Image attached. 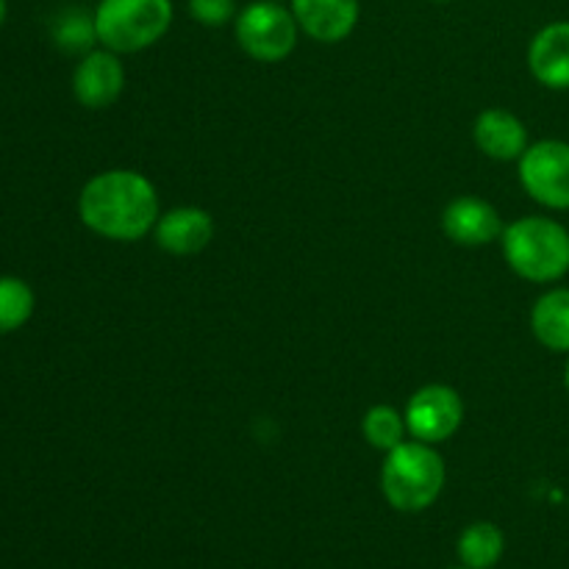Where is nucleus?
I'll return each mask as SVG.
<instances>
[{
	"instance_id": "16",
	"label": "nucleus",
	"mask_w": 569,
	"mask_h": 569,
	"mask_svg": "<svg viewBox=\"0 0 569 569\" xmlns=\"http://www.w3.org/2000/svg\"><path fill=\"white\" fill-rule=\"evenodd\" d=\"M406 431H409L406 417L398 409H392V406H372L365 415V422H361V433H365L367 445L383 450V453L398 448L403 442Z\"/></svg>"
},
{
	"instance_id": "23",
	"label": "nucleus",
	"mask_w": 569,
	"mask_h": 569,
	"mask_svg": "<svg viewBox=\"0 0 569 569\" xmlns=\"http://www.w3.org/2000/svg\"><path fill=\"white\" fill-rule=\"evenodd\" d=\"M276 3H281V0H276Z\"/></svg>"
},
{
	"instance_id": "11",
	"label": "nucleus",
	"mask_w": 569,
	"mask_h": 569,
	"mask_svg": "<svg viewBox=\"0 0 569 569\" xmlns=\"http://www.w3.org/2000/svg\"><path fill=\"white\" fill-rule=\"evenodd\" d=\"M292 14L317 42H342L359 22V0H292Z\"/></svg>"
},
{
	"instance_id": "2",
	"label": "nucleus",
	"mask_w": 569,
	"mask_h": 569,
	"mask_svg": "<svg viewBox=\"0 0 569 569\" xmlns=\"http://www.w3.org/2000/svg\"><path fill=\"white\" fill-rule=\"evenodd\" d=\"M500 242L509 267L526 281L550 283L569 272V231L550 217H520Z\"/></svg>"
},
{
	"instance_id": "3",
	"label": "nucleus",
	"mask_w": 569,
	"mask_h": 569,
	"mask_svg": "<svg viewBox=\"0 0 569 569\" xmlns=\"http://www.w3.org/2000/svg\"><path fill=\"white\" fill-rule=\"evenodd\" d=\"M445 478L448 470L442 456L433 450V445L415 439L389 450L381 470V489L392 509L422 511L437 503L445 489Z\"/></svg>"
},
{
	"instance_id": "15",
	"label": "nucleus",
	"mask_w": 569,
	"mask_h": 569,
	"mask_svg": "<svg viewBox=\"0 0 569 569\" xmlns=\"http://www.w3.org/2000/svg\"><path fill=\"white\" fill-rule=\"evenodd\" d=\"M459 559L467 569H492L506 550V537L495 522H472L459 537Z\"/></svg>"
},
{
	"instance_id": "4",
	"label": "nucleus",
	"mask_w": 569,
	"mask_h": 569,
	"mask_svg": "<svg viewBox=\"0 0 569 569\" xmlns=\"http://www.w3.org/2000/svg\"><path fill=\"white\" fill-rule=\"evenodd\" d=\"M172 26V0H100L94 9L98 42L111 53H139Z\"/></svg>"
},
{
	"instance_id": "9",
	"label": "nucleus",
	"mask_w": 569,
	"mask_h": 569,
	"mask_svg": "<svg viewBox=\"0 0 569 569\" xmlns=\"http://www.w3.org/2000/svg\"><path fill=\"white\" fill-rule=\"evenodd\" d=\"M442 231L465 248H481V244L495 242L503 237V220L498 209L476 194H461L450 200L442 214Z\"/></svg>"
},
{
	"instance_id": "21",
	"label": "nucleus",
	"mask_w": 569,
	"mask_h": 569,
	"mask_svg": "<svg viewBox=\"0 0 569 569\" xmlns=\"http://www.w3.org/2000/svg\"><path fill=\"white\" fill-rule=\"evenodd\" d=\"M565 387H567V392H569V361H567V370H565Z\"/></svg>"
},
{
	"instance_id": "10",
	"label": "nucleus",
	"mask_w": 569,
	"mask_h": 569,
	"mask_svg": "<svg viewBox=\"0 0 569 569\" xmlns=\"http://www.w3.org/2000/svg\"><path fill=\"white\" fill-rule=\"evenodd\" d=\"M156 242L172 256H194L214 239V220L198 206H181L159 217L153 228Z\"/></svg>"
},
{
	"instance_id": "14",
	"label": "nucleus",
	"mask_w": 569,
	"mask_h": 569,
	"mask_svg": "<svg viewBox=\"0 0 569 569\" xmlns=\"http://www.w3.org/2000/svg\"><path fill=\"white\" fill-rule=\"evenodd\" d=\"M533 337L556 353H569V289H550L531 311Z\"/></svg>"
},
{
	"instance_id": "19",
	"label": "nucleus",
	"mask_w": 569,
	"mask_h": 569,
	"mask_svg": "<svg viewBox=\"0 0 569 569\" xmlns=\"http://www.w3.org/2000/svg\"><path fill=\"white\" fill-rule=\"evenodd\" d=\"M189 14L200 26H226L237 17V0H189Z\"/></svg>"
},
{
	"instance_id": "13",
	"label": "nucleus",
	"mask_w": 569,
	"mask_h": 569,
	"mask_svg": "<svg viewBox=\"0 0 569 569\" xmlns=\"http://www.w3.org/2000/svg\"><path fill=\"white\" fill-rule=\"evenodd\" d=\"M528 67L548 89H569V22H550L528 48Z\"/></svg>"
},
{
	"instance_id": "18",
	"label": "nucleus",
	"mask_w": 569,
	"mask_h": 569,
	"mask_svg": "<svg viewBox=\"0 0 569 569\" xmlns=\"http://www.w3.org/2000/svg\"><path fill=\"white\" fill-rule=\"evenodd\" d=\"M53 39L64 53H92V44L98 42L94 14H87L81 9H67L53 22Z\"/></svg>"
},
{
	"instance_id": "24",
	"label": "nucleus",
	"mask_w": 569,
	"mask_h": 569,
	"mask_svg": "<svg viewBox=\"0 0 569 569\" xmlns=\"http://www.w3.org/2000/svg\"><path fill=\"white\" fill-rule=\"evenodd\" d=\"M461 569H467V567H461Z\"/></svg>"
},
{
	"instance_id": "12",
	"label": "nucleus",
	"mask_w": 569,
	"mask_h": 569,
	"mask_svg": "<svg viewBox=\"0 0 569 569\" xmlns=\"http://www.w3.org/2000/svg\"><path fill=\"white\" fill-rule=\"evenodd\" d=\"M478 150L495 161H515L528 150V131L517 114L506 109H487L472 128Z\"/></svg>"
},
{
	"instance_id": "17",
	"label": "nucleus",
	"mask_w": 569,
	"mask_h": 569,
	"mask_svg": "<svg viewBox=\"0 0 569 569\" xmlns=\"http://www.w3.org/2000/svg\"><path fill=\"white\" fill-rule=\"evenodd\" d=\"M33 303H37V298L22 278H0V333L26 326L33 315Z\"/></svg>"
},
{
	"instance_id": "7",
	"label": "nucleus",
	"mask_w": 569,
	"mask_h": 569,
	"mask_svg": "<svg viewBox=\"0 0 569 569\" xmlns=\"http://www.w3.org/2000/svg\"><path fill=\"white\" fill-rule=\"evenodd\" d=\"M406 428L426 445L448 442L465 422V400L453 387L428 383L411 395L406 406Z\"/></svg>"
},
{
	"instance_id": "8",
	"label": "nucleus",
	"mask_w": 569,
	"mask_h": 569,
	"mask_svg": "<svg viewBox=\"0 0 569 569\" xmlns=\"http://www.w3.org/2000/svg\"><path fill=\"white\" fill-rule=\"evenodd\" d=\"M126 89V67L111 50H92L83 56L72 76L76 100L87 109H109Z\"/></svg>"
},
{
	"instance_id": "20",
	"label": "nucleus",
	"mask_w": 569,
	"mask_h": 569,
	"mask_svg": "<svg viewBox=\"0 0 569 569\" xmlns=\"http://www.w3.org/2000/svg\"><path fill=\"white\" fill-rule=\"evenodd\" d=\"M6 14H9V6H6V0H0V26L6 22Z\"/></svg>"
},
{
	"instance_id": "22",
	"label": "nucleus",
	"mask_w": 569,
	"mask_h": 569,
	"mask_svg": "<svg viewBox=\"0 0 569 569\" xmlns=\"http://www.w3.org/2000/svg\"><path fill=\"white\" fill-rule=\"evenodd\" d=\"M433 3H448V0H433Z\"/></svg>"
},
{
	"instance_id": "6",
	"label": "nucleus",
	"mask_w": 569,
	"mask_h": 569,
	"mask_svg": "<svg viewBox=\"0 0 569 569\" xmlns=\"http://www.w3.org/2000/svg\"><path fill=\"white\" fill-rule=\"evenodd\" d=\"M520 181L537 203L569 209V144L559 139L528 144L520 156Z\"/></svg>"
},
{
	"instance_id": "1",
	"label": "nucleus",
	"mask_w": 569,
	"mask_h": 569,
	"mask_svg": "<svg viewBox=\"0 0 569 569\" xmlns=\"http://www.w3.org/2000/svg\"><path fill=\"white\" fill-rule=\"evenodd\" d=\"M78 214L98 237L137 242L159 222V194L142 172L109 170L81 189Z\"/></svg>"
},
{
	"instance_id": "5",
	"label": "nucleus",
	"mask_w": 569,
	"mask_h": 569,
	"mask_svg": "<svg viewBox=\"0 0 569 569\" xmlns=\"http://www.w3.org/2000/svg\"><path fill=\"white\" fill-rule=\"evenodd\" d=\"M298 20L289 9L276 0H259L237 14V42L250 59L256 61H281L298 44Z\"/></svg>"
}]
</instances>
